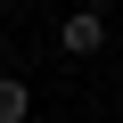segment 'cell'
Wrapping results in <instances>:
<instances>
[{"label": "cell", "instance_id": "obj_1", "mask_svg": "<svg viewBox=\"0 0 123 123\" xmlns=\"http://www.w3.org/2000/svg\"><path fill=\"white\" fill-rule=\"evenodd\" d=\"M57 49H66V57H98V49H107V17H90V8H74L66 25H57Z\"/></svg>", "mask_w": 123, "mask_h": 123}, {"label": "cell", "instance_id": "obj_2", "mask_svg": "<svg viewBox=\"0 0 123 123\" xmlns=\"http://www.w3.org/2000/svg\"><path fill=\"white\" fill-rule=\"evenodd\" d=\"M33 115V82L25 74H0V123H25Z\"/></svg>", "mask_w": 123, "mask_h": 123}, {"label": "cell", "instance_id": "obj_3", "mask_svg": "<svg viewBox=\"0 0 123 123\" xmlns=\"http://www.w3.org/2000/svg\"><path fill=\"white\" fill-rule=\"evenodd\" d=\"M82 8H90V17H107V8H115V0H82Z\"/></svg>", "mask_w": 123, "mask_h": 123}]
</instances>
